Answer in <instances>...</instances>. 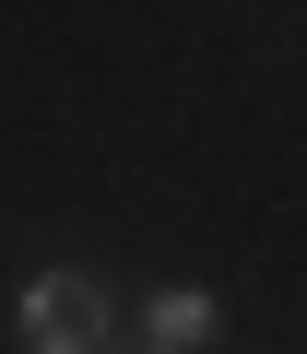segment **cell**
<instances>
[{"label":"cell","instance_id":"2","mask_svg":"<svg viewBox=\"0 0 307 354\" xmlns=\"http://www.w3.org/2000/svg\"><path fill=\"white\" fill-rule=\"evenodd\" d=\"M130 330H142V354H213V330H225V295H213V283H154Z\"/></svg>","mask_w":307,"mask_h":354},{"label":"cell","instance_id":"1","mask_svg":"<svg viewBox=\"0 0 307 354\" xmlns=\"http://www.w3.org/2000/svg\"><path fill=\"white\" fill-rule=\"evenodd\" d=\"M12 330H24V354H106V342H118V295L59 260V272H24Z\"/></svg>","mask_w":307,"mask_h":354}]
</instances>
